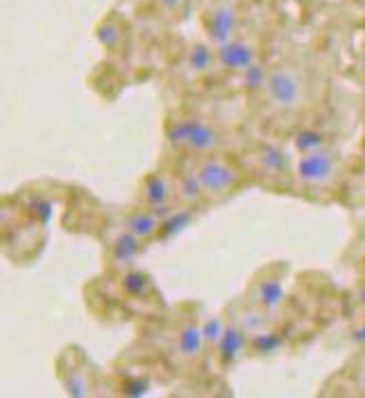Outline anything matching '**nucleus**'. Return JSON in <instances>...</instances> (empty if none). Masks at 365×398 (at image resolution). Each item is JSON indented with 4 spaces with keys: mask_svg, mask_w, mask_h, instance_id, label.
Returning <instances> with one entry per match:
<instances>
[{
    "mask_svg": "<svg viewBox=\"0 0 365 398\" xmlns=\"http://www.w3.org/2000/svg\"><path fill=\"white\" fill-rule=\"evenodd\" d=\"M167 143L190 156H207L221 147V134L210 121L199 116H181L167 123Z\"/></svg>",
    "mask_w": 365,
    "mask_h": 398,
    "instance_id": "1",
    "label": "nucleus"
},
{
    "mask_svg": "<svg viewBox=\"0 0 365 398\" xmlns=\"http://www.w3.org/2000/svg\"><path fill=\"white\" fill-rule=\"evenodd\" d=\"M190 167L203 189V194L210 198V201L230 196L234 189L241 187V181H243L239 169L225 161V158L214 156V154L194 156Z\"/></svg>",
    "mask_w": 365,
    "mask_h": 398,
    "instance_id": "2",
    "label": "nucleus"
},
{
    "mask_svg": "<svg viewBox=\"0 0 365 398\" xmlns=\"http://www.w3.org/2000/svg\"><path fill=\"white\" fill-rule=\"evenodd\" d=\"M263 92L274 109L281 112H297L305 101V85L297 69L292 67H274L265 76Z\"/></svg>",
    "mask_w": 365,
    "mask_h": 398,
    "instance_id": "3",
    "label": "nucleus"
},
{
    "mask_svg": "<svg viewBox=\"0 0 365 398\" xmlns=\"http://www.w3.org/2000/svg\"><path fill=\"white\" fill-rule=\"evenodd\" d=\"M339 163L330 149H314V152H305L294 163V176L305 187L312 189H325L337 181Z\"/></svg>",
    "mask_w": 365,
    "mask_h": 398,
    "instance_id": "4",
    "label": "nucleus"
},
{
    "mask_svg": "<svg viewBox=\"0 0 365 398\" xmlns=\"http://www.w3.org/2000/svg\"><path fill=\"white\" fill-rule=\"evenodd\" d=\"M174 198H176L174 178H167L161 172L150 174L141 185V203L145 207H150V210H154L161 218L172 214Z\"/></svg>",
    "mask_w": 365,
    "mask_h": 398,
    "instance_id": "5",
    "label": "nucleus"
},
{
    "mask_svg": "<svg viewBox=\"0 0 365 398\" xmlns=\"http://www.w3.org/2000/svg\"><path fill=\"white\" fill-rule=\"evenodd\" d=\"M205 350L207 347H205L203 327L196 321H185L174 338V356L179 358V361L190 363V361H196Z\"/></svg>",
    "mask_w": 365,
    "mask_h": 398,
    "instance_id": "6",
    "label": "nucleus"
},
{
    "mask_svg": "<svg viewBox=\"0 0 365 398\" xmlns=\"http://www.w3.org/2000/svg\"><path fill=\"white\" fill-rule=\"evenodd\" d=\"M248 347H250V334L245 332L234 318H228V330H225L223 341L216 347V356H219L221 365H225V367L234 365L245 352H248Z\"/></svg>",
    "mask_w": 365,
    "mask_h": 398,
    "instance_id": "7",
    "label": "nucleus"
},
{
    "mask_svg": "<svg viewBox=\"0 0 365 398\" xmlns=\"http://www.w3.org/2000/svg\"><path fill=\"white\" fill-rule=\"evenodd\" d=\"M254 163L270 178H283L290 174V158L281 145H274V143L261 145L259 152L254 154Z\"/></svg>",
    "mask_w": 365,
    "mask_h": 398,
    "instance_id": "8",
    "label": "nucleus"
},
{
    "mask_svg": "<svg viewBox=\"0 0 365 398\" xmlns=\"http://www.w3.org/2000/svg\"><path fill=\"white\" fill-rule=\"evenodd\" d=\"M125 232L134 234L136 238H141V241H150V238H154L156 234L161 232L163 227V218L156 214L154 210H150V207H141V210H134L125 216Z\"/></svg>",
    "mask_w": 365,
    "mask_h": 398,
    "instance_id": "9",
    "label": "nucleus"
},
{
    "mask_svg": "<svg viewBox=\"0 0 365 398\" xmlns=\"http://www.w3.org/2000/svg\"><path fill=\"white\" fill-rule=\"evenodd\" d=\"M254 47L248 45V43H225L221 45L219 54H216V61L223 69H228V72H245V69H250L254 65Z\"/></svg>",
    "mask_w": 365,
    "mask_h": 398,
    "instance_id": "10",
    "label": "nucleus"
},
{
    "mask_svg": "<svg viewBox=\"0 0 365 398\" xmlns=\"http://www.w3.org/2000/svg\"><path fill=\"white\" fill-rule=\"evenodd\" d=\"M254 305L263 307L268 314H274L279 312L283 303H285V287H283V281L279 276H268L263 278V281L256 283L254 287V301H250Z\"/></svg>",
    "mask_w": 365,
    "mask_h": 398,
    "instance_id": "11",
    "label": "nucleus"
},
{
    "mask_svg": "<svg viewBox=\"0 0 365 398\" xmlns=\"http://www.w3.org/2000/svg\"><path fill=\"white\" fill-rule=\"evenodd\" d=\"M141 238L123 230V234H118L116 241L112 243V265L118 267V270H127L130 265H134L138 254H141Z\"/></svg>",
    "mask_w": 365,
    "mask_h": 398,
    "instance_id": "12",
    "label": "nucleus"
},
{
    "mask_svg": "<svg viewBox=\"0 0 365 398\" xmlns=\"http://www.w3.org/2000/svg\"><path fill=\"white\" fill-rule=\"evenodd\" d=\"M174 187H176V198H179L183 205H194L205 196L199 181H196L194 172H192V167L183 169V172L174 178Z\"/></svg>",
    "mask_w": 365,
    "mask_h": 398,
    "instance_id": "13",
    "label": "nucleus"
},
{
    "mask_svg": "<svg viewBox=\"0 0 365 398\" xmlns=\"http://www.w3.org/2000/svg\"><path fill=\"white\" fill-rule=\"evenodd\" d=\"M232 29H234V12L228 5H223V7L216 9L214 16H212V38L219 43V47L230 43Z\"/></svg>",
    "mask_w": 365,
    "mask_h": 398,
    "instance_id": "14",
    "label": "nucleus"
},
{
    "mask_svg": "<svg viewBox=\"0 0 365 398\" xmlns=\"http://www.w3.org/2000/svg\"><path fill=\"white\" fill-rule=\"evenodd\" d=\"M201 327H203V336H205V347L216 352V347H219V343L223 341L225 330H228V318H225L223 314L207 316L201 323Z\"/></svg>",
    "mask_w": 365,
    "mask_h": 398,
    "instance_id": "15",
    "label": "nucleus"
},
{
    "mask_svg": "<svg viewBox=\"0 0 365 398\" xmlns=\"http://www.w3.org/2000/svg\"><path fill=\"white\" fill-rule=\"evenodd\" d=\"M279 345H281V338L279 334H274V332H259V334H254L250 336V347H254L256 352H261V354H270L274 350H279Z\"/></svg>",
    "mask_w": 365,
    "mask_h": 398,
    "instance_id": "16",
    "label": "nucleus"
},
{
    "mask_svg": "<svg viewBox=\"0 0 365 398\" xmlns=\"http://www.w3.org/2000/svg\"><path fill=\"white\" fill-rule=\"evenodd\" d=\"M147 285H150V281H147V276L143 272L138 270H125L123 274V287L130 294H143L147 290Z\"/></svg>",
    "mask_w": 365,
    "mask_h": 398,
    "instance_id": "17",
    "label": "nucleus"
},
{
    "mask_svg": "<svg viewBox=\"0 0 365 398\" xmlns=\"http://www.w3.org/2000/svg\"><path fill=\"white\" fill-rule=\"evenodd\" d=\"M294 145H297V149L301 154L314 152V149L323 147V136L319 132H314V129H305V132H301L297 138H294Z\"/></svg>",
    "mask_w": 365,
    "mask_h": 398,
    "instance_id": "18",
    "label": "nucleus"
},
{
    "mask_svg": "<svg viewBox=\"0 0 365 398\" xmlns=\"http://www.w3.org/2000/svg\"><path fill=\"white\" fill-rule=\"evenodd\" d=\"M212 61H214V58L205 47H196L192 52V58H190L192 69H196V72H207V69L212 67Z\"/></svg>",
    "mask_w": 365,
    "mask_h": 398,
    "instance_id": "19",
    "label": "nucleus"
},
{
    "mask_svg": "<svg viewBox=\"0 0 365 398\" xmlns=\"http://www.w3.org/2000/svg\"><path fill=\"white\" fill-rule=\"evenodd\" d=\"M357 387H359V394L365 396V363L359 367V372H357Z\"/></svg>",
    "mask_w": 365,
    "mask_h": 398,
    "instance_id": "20",
    "label": "nucleus"
},
{
    "mask_svg": "<svg viewBox=\"0 0 365 398\" xmlns=\"http://www.w3.org/2000/svg\"><path fill=\"white\" fill-rule=\"evenodd\" d=\"M357 341H359V343H365V323L357 330Z\"/></svg>",
    "mask_w": 365,
    "mask_h": 398,
    "instance_id": "21",
    "label": "nucleus"
},
{
    "mask_svg": "<svg viewBox=\"0 0 365 398\" xmlns=\"http://www.w3.org/2000/svg\"><path fill=\"white\" fill-rule=\"evenodd\" d=\"M161 3H163L165 7H176V5H179V0H161Z\"/></svg>",
    "mask_w": 365,
    "mask_h": 398,
    "instance_id": "22",
    "label": "nucleus"
},
{
    "mask_svg": "<svg viewBox=\"0 0 365 398\" xmlns=\"http://www.w3.org/2000/svg\"><path fill=\"white\" fill-rule=\"evenodd\" d=\"M361 72L365 74V54L361 56Z\"/></svg>",
    "mask_w": 365,
    "mask_h": 398,
    "instance_id": "23",
    "label": "nucleus"
},
{
    "mask_svg": "<svg viewBox=\"0 0 365 398\" xmlns=\"http://www.w3.org/2000/svg\"><path fill=\"white\" fill-rule=\"evenodd\" d=\"M363 147H365V141H363Z\"/></svg>",
    "mask_w": 365,
    "mask_h": 398,
    "instance_id": "24",
    "label": "nucleus"
}]
</instances>
